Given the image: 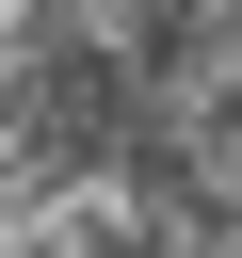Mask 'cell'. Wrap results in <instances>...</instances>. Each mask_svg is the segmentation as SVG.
Wrapping results in <instances>:
<instances>
[{
	"mask_svg": "<svg viewBox=\"0 0 242 258\" xmlns=\"http://www.w3.org/2000/svg\"><path fill=\"white\" fill-rule=\"evenodd\" d=\"M0 258H242V16H0Z\"/></svg>",
	"mask_w": 242,
	"mask_h": 258,
	"instance_id": "cell-1",
	"label": "cell"
}]
</instances>
